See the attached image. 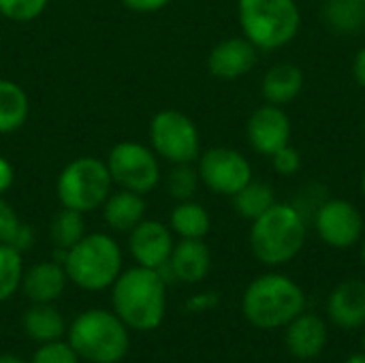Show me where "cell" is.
<instances>
[{"mask_svg":"<svg viewBox=\"0 0 365 363\" xmlns=\"http://www.w3.org/2000/svg\"><path fill=\"white\" fill-rule=\"evenodd\" d=\"M173 246V231L160 220L143 218L133 231H128V252L141 267L163 270L169 263Z\"/></svg>","mask_w":365,"mask_h":363,"instance_id":"4fadbf2b","label":"cell"},{"mask_svg":"<svg viewBox=\"0 0 365 363\" xmlns=\"http://www.w3.org/2000/svg\"><path fill=\"white\" fill-rule=\"evenodd\" d=\"M329 340V329L325 319L314 312H302L284 327L287 351L299 362H312L321 357Z\"/></svg>","mask_w":365,"mask_h":363,"instance_id":"9a60e30c","label":"cell"},{"mask_svg":"<svg viewBox=\"0 0 365 363\" xmlns=\"http://www.w3.org/2000/svg\"><path fill=\"white\" fill-rule=\"evenodd\" d=\"M357 2H361V4H365V0H357Z\"/></svg>","mask_w":365,"mask_h":363,"instance_id":"b9f144b4","label":"cell"},{"mask_svg":"<svg viewBox=\"0 0 365 363\" xmlns=\"http://www.w3.org/2000/svg\"><path fill=\"white\" fill-rule=\"evenodd\" d=\"M68 276L60 261H41L24 272L21 289L32 304H51L66 289Z\"/></svg>","mask_w":365,"mask_h":363,"instance_id":"ac0fdd59","label":"cell"},{"mask_svg":"<svg viewBox=\"0 0 365 363\" xmlns=\"http://www.w3.org/2000/svg\"><path fill=\"white\" fill-rule=\"evenodd\" d=\"M111 304L120 321L137 332L156 329L167 310V280L160 270L135 265L111 285Z\"/></svg>","mask_w":365,"mask_h":363,"instance_id":"6da1fadb","label":"cell"},{"mask_svg":"<svg viewBox=\"0 0 365 363\" xmlns=\"http://www.w3.org/2000/svg\"><path fill=\"white\" fill-rule=\"evenodd\" d=\"M169 229L180 240H205L212 229V216L195 199L178 201L169 214Z\"/></svg>","mask_w":365,"mask_h":363,"instance_id":"44dd1931","label":"cell"},{"mask_svg":"<svg viewBox=\"0 0 365 363\" xmlns=\"http://www.w3.org/2000/svg\"><path fill=\"white\" fill-rule=\"evenodd\" d=\"M49 0H0V15L15 24H28L41 17Z\"/></svg>","mask_w":365,"mask_h":363,"instance_id":"f546056e","label":"cell"},{"mask_svg":"<svg viewBox=\"0 0 365 363\" xmlns=\"http://www.w3.org/2000/svg\"><path fill=\"white\" fill-rule=\"evenodd\" d=\"M242 34L259 51H276L295 41L302 11L295 0H237Z\"/></svg>","mask_w":365,"mask_h":363,"instance_id":"277c9868","label":"cell"},{"mask_svg":"<svg viewBox=\"0 0 365 363\" xmlns=\"http://www.w3.org/2000/svg\"><path fill=\"white\" fill-rule=\"evenodd\" d=\"M30 116V98L26 90L11 79H0V135L19 131Z\"/></svg>","mask_w":365,"mask_h":363,"instance_id":"603a6c76","label":"cell"},{"mask_svg":"<svg viewBox=\"0 0 365 363\" xmlns=\"http://www.w3.org/2000/svg\"><path fill=\"white\" fill-rule=\"evenodd\" d=\"M120 2L135 13H156L163 11L171 0H120Z\"/></svg>","mask_w":365,"mask_h":363,"instance_id":"d6a6232c","label":"cell"},{"mask_svg":"<svg viewBox=\"0 0 365 363\" xmlns=\"http://www.w3.org/2000/svg\"><path fill=\"white\" fill-rule=\"evenodd\" d=\"M365 4L357 0H325L323 21L336 34H355L361 32Z\"/></svg>","mask_w":365,"mask_h":363,"instance_id":"d4e9b609","label":"cell"},{"mask_svg":"<svg viewBox=\"0 0 365 363\" xmlns=\"http://www.w3.org/2000/svg\"><path fill=\"white\" fill-rule=\"evenodd\" d=\"M327 319L340 329L365 327V280L349 278L331 289L327 295Z\"/></svg>","mask_w":365,"mask_h":363,"instance_id":"2e32d148","label":"cell"},{"mask_svg":"<svg viewBox=\"0 0 365 363\" xmlns=\"http://www.w3.org/2000/svg\"><path fill=\"white\" fill-rule=\"evenodd\" d=\"M344 363H365V353L364 351H359V353H353L351 357H346V362Z\"/></svg>","mask_w":365,"mask_h":363,"instance_id":"d590c367","label":"cell"},{"mask_svg":"<svg viewBox=\"0 0 365 363\" xmlns=\"http://www.w3.org/2000/svg\"><path fill=\"white\" fill-rule=\"evenodd\" d=\"M24 332L34 342H53L62 340L66 332L64 317L51 304H32L24 315Z\"/></svg>","mask_w":365,"mask_h":363,"instance_id":"7402d4cb","label":"cell"},{"mask_svg":"<svg viewBox=\"0 0 365 363\" xmlns=\"http://www.w3.org/2000/svg\"><path fill=\"white\" fill-rule=\"evenodd\" d=\"M150 148L158 158L182 165L197 163L201 156V135L190 116L178 109H163L152 116L148 126Z\"/></svg>","mask_w":365,"mask_h":363,"instance_id":"ba28073f","label":"cell"},{"mask_svg":"<svg viewBox=\"0 0 365 363\" xmlns=\"http://www.w3.org/2000/svg\"><path fill=\"white\" fill-rule=\"evenodd\" d=\"M291 118L284 107L269 103L257 107L246 122V137L250 148L267 158L291 143Z\"/></svg>","mask_w":365,"mask_h":363,"instance_id":"7c38bea8","label":"cell"},{"mask_svg":"<svg viewBox=\"0 0 365 363\" xmlns=\"http://www.w3.org/2000/svg\"><path fill=\"white\" fill-rule=\"evenodd\" d=\"M197 171L201 184L220 197H233L255 178L248 156L227 145H216L201 152L197 158Z\"/></svg>","mask_w":365,"mask_h":363,"instance_id":"30bf717a","label":"cell"},{"mask_svg":"<svg viewBox=\"0 0 365 363\" xmlns=\"http://www.w3.org/2000/svg\"><path fill=\"white\" fill-rule=\"evenodd\" d=\"M321 242L336 250L357 246L365 235V220L359 208L340 197H327L312 216Z\"/></svg>","mask_w":365,"mask_h":363,"instance_id":"8fae6325","label":"cell"},{"mask_svg":"<svg viewBox=\"0 0 365 363\" xmlns=\"http://www.w3.org/2000/svg\"><path fill=\"white\" fill-rule=\"evenodd\" d=\"M30 363H79V355L73 351L68 342L53 340L41 344Z\"/></svg>","mask_w":365,"mask_h":363,"instance_id":"4dcf8cb0","label":"cell"},{"mask_svg":"<svg viewBox=\"0 0 365 363\" xmlns=\"http://www.w3.org/2000/svg\"><path fill=\"white\" fill-rule=\"evenodd\" d=\"M306 310V293L291 276H257L242 295V315L257 329H282Z\"/></svg>","mask_w":365,"mask_h":363,"instance_id":"3957f363","label":"cell"},{"mask_svg":"<svg viewBox=\"0 0 365 363\" xmlns=\"http://www.w3.org/2000/svg\"><path fill=\"white\" fill-rule=\"evenodd\" d=\"M353 79L359 88L365 90V45L353 58Z\"/></svg>","mask_w":365,"mask_h":363,"instance_id":"e575fe53","label":"cell"},{"mask_svg":"<svg viewBox=\"0 0 365 363\" xmlns=\"http://www.w3.org/2000/svg\"><path fill=\"white\" fill-rule=\"evenodd\" d=\"M62 265L75 287L83 291H103L122 274V250L107 233H86L66 250Z\"/></svg>","mask_w":365,"mask_h":363,"instance_id":"8992f818","label":"cell"},{"mask_svg":"<svg viewBox=\"0 0 365 363\" xmlns=\"http://www.w3.org/2000/svg\"><path fill=\"white\" fill-rule=\"evenodd\" d=\"M105 163L111 182L118 188L133 190L145 197L163 182L160 158L150 145H143L139 141L115 143L109 150Z\"/></svg>","mask_w":365,"mask_h":363,"instance_id":"9c48e42d","label":"cell"},{"mask_svg":"<svg viewBox=\"0 0 365 363\" xmlns=\"http://www.w3.org/2000/svg\"><path fill=\"white\" fill-rule=\"evenodd\" d=\"M83 235H86V223H83L81 212L62 208L60 212L53 214V218L49 223V240H51L56 252L71 250Z\"/></svg>","mask_w":365,"mask_h":363,"instance_id":"484cf974","label":"cell"},{"mask_svg":"<svg viewBox=\"0 0 365 363\" xmlns=\"http://www.w3.org/2000/svg\"><path fill=\"white\" fill-rule=\"evenodd\" d=\"M32 242H34V233L30 225H26L17 216L13 205L4 197H0V244L26 252L32 246Z\"/></svg>","mask_w":365,"mask_h":363,"instance_id":"4316f807","label":"cell"},{"mask_svg":"<svg viewBox=\"0 0 365 363\" xmlns=\"http://www.w3.org/2000/svg\"><path fill=\"white\" fill-rule=\"evenodd\" d=\"M103 218L107 227L115 233L133 231L145 218V199L133 190H111L107 201L103 203Z\"/></svg>","mask_w":365,"mask_h":363,"instance_id":"ffe728a7","label":"cell"},{"mask_svg":"<svg viewBox=\"0 0 365 363\" xmlns=\"http://www.w3.org/2000/svg\"><path fill=\"white\" fill-rule=\"evenodd\" d=\"M359 255H361V261H364L365 265V235L361 237V242H359Z\"/></svg>","mask_w":365,"mask_h":363,"instance_id":"74e56055","label":"cell"},{"mask_svg":"<svg viewBox=\"0 0 365 363\" xmlns=\"http://www.w3.org/2000/svg\"><path fill=\"white\" fill-rule=\"evenodd\" d=\"M113 182L107 163L96 156H77L66 163L56 182V195L62 208L90 214L107 201Z\"/></svg>","mask_w":365,"mask_h":363,"instance_id":"52a82bcc","label":"cell"},{"mask_svg":"<svg viewBox=\"0 0 365 363\" xmlns=\"http://www.w3.org/2000/svg\"><path fill=\"white\" fill-rule=\"evenodd\" d=\"M364 133H365V118H364Z\"/></svg>","mask_w":365,"mask_h":363,"instance_id":"7bdbcfd3","label":"cell"},{"mask_svg":"<svg viewBox=\"0 0 365 363\" xmlns=\"http://www.w3.org/2000/svg\"><path fill=\"white\" fill-rule=\"evenodd\" d=\"M361 32L365 34V11H364V24H361Z\"/></svg>","mask_w":365,"mask_h":363,"instance_id":"60d3db41","label":"cell"},{"mask_svg":"<svg viewBox=\"0 0 365 363\" xmlns=\"http://www.w3.org/2000/svg\"><path fill=\"white\" fill-rule=\"evenodd\" d=\"M68 344L79 359L90 363H118L128 353V327L115 312L86 310L68 327Z\"/></svg>","mask_w":365,"mask_h":363,"instance_id":"5b68a950","label":"cell"},{"mask_svg":"<svg viewBox=\"0 0 365 363\" xmlns=\"http://www.w3.org/2000/svg\"><path fill=\"white\" fill-rule=\"evenodd\" d=\"M259 62V49L242 34L216 43L207 53V71L222 81H235L248 75Z\"/></svg>","mask_w":365,"mask_h":363,"instance_id":"5bb4252c","label":"cell"},{"mask_svg":"<svg viewBox=\"0 0 365 363\" xmlns=\"http://www.w3.org/2000/svg\"><path fill=\"white\" fill-rule=\"evenodd\" d=\"M199 184H201V180H199V171H197L195 163L171 165L169 173L165 175V188H167L169 197H173L175 201L195 199Z\"/></svg>","mask_w":365,"mask_h":363,"instance_id":"f1b7e54d","label":"cell"},{"mask_svg":"<svg viewBox=\"0 0 365 363\" xmlns=\"http://www.w3.org/2000/svg\"><path fill=\"white\" fill-rule=\"evenodd\" d=\"M13 182H15V169H13L11 160H6L0 154V197H4L11 190Z\"/></svg>","mask_w":365,"mask_h":363,"instance_id":"836d02e7","label":"cell"},{"mask_svg":"<svg viewBox=\"0 0 365 363\" xmlns=\"http://www.w3.org/2000/svg\"><path fill=\"white\" fill-rule=\"evenodd\" d=\"M231 201H233V210L237 212V216L252 223L255 218L265 214L278 199H276L274 186L269 182L252 178L240 193H235L231 197Z\"/></svg>","mask_w":365,"mask_h":363,"instance_id":"cb8c5ba5","label":"cell"},{"mask_svg":"<svg viewBox=\"0 0 365 363\" xmlns=\"http://www.w3.org/2000/svg\"><path fill=\"white\" fill-rule=\"evenodd\" d=\"M304 90V71L293 62H276L261 79V96L269 105L284 107Z\"/></svg>","mask_w":365,"mask_h":363,"instance_id":"d6986e66","label":"cell"},{"mask_svg":"<svg viewBox=\"0 0 365 363\" xmlns=\"http://www.w3.org/2000/svg\"><path fill=\"white\" fill-rule=\"evenodd\" d=\"M361 193H364V197H365V171H364V175H361Z\"/></svg>","mask_w":365,"mask_h":363,"instance_id":"f35d334b","label":"cell"},{"mask_svg":"<svg viewBox=\"0 0 365 363\" xmlns=\"http://www.w3.org/2000/svg\"><path fill=\"white\" fill-rule=\"evenodd\" d=\"M269 160H272L274 171H276L278 175H282V178H293V175H297L299 169H302V154H299V150L293 148L291 143L284 145V148H280L278 152H274V154L269 156Z\"/></svg>","mask_w":365,"mask_h":363,"instance_id":"1f68e13d","label":"cell"},{"mask_svg":"<svg viewBox=\"0 0 365 363\" xmlns=\"http://www.w3.org/2000/svg\"><path fill=\"white\" fill-rule=\"evenodd\" d=\"M0 363H26L15 355H0Z\"/></svg>","mask_w":365,"mask_h":363,"instance_id":"8d00e7d4","label":"cell"},{"mask_svg":"<svg viewBox=\"0 0 365 363\" xmlns=\"http://www.w3.org/2000/svg\"><path fill=\"white\" fill-rule=\"evenodd\" d=\"M361 351L365 353V327H364V336H361Z\"/></svg>","mask_w":365,"mask_h":363,"instance_id":"ab89813d","label":"cell"},{"mask_svg":"<svg viewBox=\"0 0 365 363\" xmlns=\"http://www.w3.org/2000/svg\"><path fill=\"white\" fill-rule=\"evenodd\" d=\"M308 240V220L293 203L276 201L265 214L250 223L248 244L255 259L280 267L299 257Z\"/></svg>","mask_w":365,"mask_h":363,"instance_id":"7a4b0ae2","label":"cell"},{"mask_svg":"<svg viewBox=\"0 0 365 363\" xmlns=\"http://www.w3.org/2000/svg\"><path fill=\"white\" fill-rule=\"evenodd\" d=\"M163 270L184 285L203 282L212 270V252L203 240H180Z\"/></svg>","mask_w":365,"mask_h":363,"instance_id":"e0dca14e","label":"cell"},{"mask_svg":"<svg viewBox=\"0 0 365 363\" xmlns=\"http://www.w3.org/2000/svg\"><path fill=\"white\" fill-rule=\"evenodd\" d=\"M21 276H24V259L21 252L0 244V302H6L17 293L21 287Z\"/></svg>","mask_w":365,"mask_h":363,"instance_id":"83f0119b","label":"cell"}]
</instances>
